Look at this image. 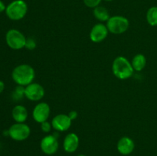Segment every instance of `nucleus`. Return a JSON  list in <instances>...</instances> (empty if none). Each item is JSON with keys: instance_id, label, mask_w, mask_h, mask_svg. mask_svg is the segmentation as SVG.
Here are the masks:
<instances>
[{"instance_id": "9", "label": "nucleus", "mask_w": 157, "mask_h": 156, "mask_svg": "<svg viewBox=\"0 0 157 156\" xmlns=\"http://www.w3.org/2000/svg\"><path fill=\"white\" fill-rule=\"evenodd\" d=\"M50 106L46 102H39L37 104L32 111V117L35 122L42 123L48 120L50 116Z\"/></svg>"}, {"instance_id": "13", "label": "nucleus", "mask_w": 157, "mask_h": 156, "mask_svg": "<svg viewBox=\"0 0 157 156\" xmlns=\"http://www.w3.org/2000/svg\"><path fill=\"white\" fill-rule=\"evenodd\" d=\"M79 146V137L75 133H69L65 136L63 142V148L66 152L73 153Z\"/></svg>"}, {"instance_id": "21", "label": "nucleus", "mask_w": 157, "mask_h": 156, "mask_svg": "<svg viewBox=\"0 0 157 156\" xmlns=\"http://www.w3.org/2000/svg\"><path fill=\"white\" fill-rule=\"evenodd\" d=\"M52 122L50 123V122H48V121H45V122L41 123V129L44 132H49L51 131V129H52Z\"/></svg>"}, {"instance_id": "8", "label": "nucleus", "mask_w": 157, "mask_h": 156, "mask_svg": "<svg viewBox=\"0 0 157 156\" xmlns=\"http://www.w3.org/2000/svg\"><path fill=\"white\" fill-rule=\"evenodd\" d=\"M40 147L43 153L48 155H52L57 152L59 147V143L54 135L46 136L41 139Z\"/></svg>"}, {"instance_id": "22", "label": "nucleus", "mask_w": 157, "mask_h": 156, "mask_svg": "<svg viewBox=\"0 0 157 156\" xmlns=\"http://www.w3.org/2000/svg\"><path fill=\"white\" fill-rule=\"evenodd\" d=\"M67 116H68L69 118H70V119L73 121L78 118V114L76 111H75V110H72V111H71L70 113H68V115H67Z\"/></svg>"}, {"instance_id": "3", "label": "nucleus", "mask_w": 157, "mask_h": 156, "mask_svg": "<svg viewBox=\"0 0 157 156\" xmlns=\"http://www.w3.org/2000/svg\"><path fill=\"white\" fill-rule=\"evenodd\" d=\"M28 12V6L24 0H15L6 7V15L13 21H18L24 18Z\"/></svg>"}, {"instance_id": "2", "label": "nucleus", "mask_w": 157, "mask_h": 156, "mask_svg": "<svg viewBox=\"0 0 157 156\" xmlns=\"http://www.w3.org/2000/svg\"><path fill=\"white\" fill-rule=\"evenodd\" d=\"M112 71L113 75L120 80H127L131 77L133 74L131 62L126 58L119 56L114 59L112 64Z\"/></svg>"}, {"instance_id": "6", "label": "nucleus", "mask_w": 157, "mask_h": 156, "mask_svg": "<svg viewBox=\"0 0 157 156\" xmlns=\"http://www.w3.org/2000/svg\"><path fill=\"white\" fill-rule=\"evenodd\" d=\"M31 133V129L28 125L25 122L23 123H16L13 124L9 128V135L13 140L15 141H24L29 137Z\"/></svg>"}, {"instance_id": "5", "label": "nucleus", "mask_w": 157, "mask_h": 156, "mask_svg": "<svg viewBox=\"0 0 157 156\" xmlns=\"http://www.w3.org/2000/svg\"><path fill=\"white\" fill-rule=\"evenodd\" d=\"M6 41L10 48L13 50H20L25 46L26 38L17 29H10L6 33Z\"/></svg>"}, {"instance_id": "17", "label": "nucleus", "mask_w": 157, "mask_h": 156, "mask_svg": "<svg viewBox=\"0 0 157 156\" xmlns=\"http://www.w3.org/2000/svg\"><path fill=\"white\" fill-rule=\"evenodd\" d=\"M147 21L151 26H157V6L150 8L147 12Z\"/></svg>"}, {"instance_id": "4", "label": "nucleus", "mask_w": 157, "mask_h": 156, "mask_svg": "<svg viewBox=\"0 0 157 156\" xmlns=\"http://www.w3.org/2000/svg\"><path fill=\"white\" fill-rule=\"evenodd\" d=\"M107 27L109 32L115 35L124 33L128 29L130 22L127 18L121 15H115L110 17L107 21Z\"/></svg>"}, {"instance_id": "11", "label": "nucleus", "mask_w": 157, "mask_h": 156, "mask_svg": "<svg viewBox=\"0 0 157 156\" xmlns=\"http://www.w3.org/2000/svg\"><path fill=\"white\" fill-rule=\"evenodd\" d=\"M72 120L66 114H58L52 119V125L54 129L58 132H64L69 129Z\"/></svg>"}, {"instance_id": "14", "label": "nucleus", "mask_w": 157, "mask_h": 156, "mask_svg": "<svg viewBox=\"0 0 157 156\" xmlns=\"http://www.w3.org/2000/svg\"><path fill=\"white\" fill-rule=\"evenodd\" d=\"M12 116L15 122L23 123L28 118V111L24 106L17 105L12 110Z\"/></svg>"}, {"instance_id": "26", "label": "nucleus", "mask_w": 157, "mask_h": 156, "mask_svg": "<svg viewBox=\"0 0 157 156\" xmlns=\"http://www.w3.org/2000/svg\"><path fill=\"white\" fill-rule=\"evenodd\" d=\"M104 1H107V2H110V1H112V0H104Z\"/></svg>"}, {"instance_id": "20", "label": "nucleus", "mask_w": 157, "mask_h": 156, "mask_svg": "<svg viewBox=\"0 0 157 156\" xmlns=\"http://www.w3.org/2000/svg\"><path fill=\"white\" fill-rule=\"evenodd\" d=\"M25 47L27 48L28 50H34L36 47V41H35V40L32 38H26Z\"/></svg>"}, {"instance_id": "23", "label": "nucleus", "mask_w": 157, "mask_h": 156, "mask_svg": "<svg viewBox=\"0 0 157 156\" xmlns=\"http://www.w3.org/2000/svg\"><path fill=\"white\" fill-rule=\"evenodd\" d=\"M6 6H5V4L1 1V0H0V13L4 12V11H6Z\"/></svg>"}, {"instance_id": "15", "label": "nucleus", "mask_w": 157, "mask_h": 156, "mask_svg": "<svg viewBox=\"0 0 157 156\" xmlns=\"http://www.w3.org/2000/svg\"><path fill=\"white\" fill-rule=\"evenodd\" d=\"M131 64L133 70L136 71H141L147 65V58L142 54H137L132 59Z\"/></svg>"}, {"instance_id": "1", "label": "nucleus", "mask_w": 157, "mask_h": 156, "mask_svg": "<svg viewBox=\"0 0 157 156\" xmlns=\"http://www.w3.org/2000/svg\"><path fill=\"white\" fill-rule=\"evenodd\" d=\"M35 76V72L33 67L29 64H20L15 67L12 73L13 80L18 86L26 87L33 83Z\"/></svg>"}, {"instance_id": "25", "label": "nucleus", "mask_w": 157, "mask_h": 156, "mask_svg": "<svg viewBox=\"0 0 157 156\" xmlns=\"http://www.w3.org/2000/svg\"><path fill=\"white\" fill-rule=\"evenodd\" d=\"M78 156H86V155H84V154H78Z\"/></svg>"}, {"instance_id": "7", "label": "nucleus", "mask_w": 157, "mask_h": 156, "mask_svg": "<svg viewBox=\"0 0 157 156\" xmlns=\"http://www.w3.org/2000/svg\"><path fill=\"white\" fill-rule=\"evenodd\" d=\"M44 96V87L38 83H32L25 87V96L29 100L39 101Z\"/></svg>"}, {"instance_id": "10", "label": "nucleus", "mask_w": 157, "mask_h": 156, "mask_svg": "<svg viewBox=\"0 0 157 156\" xmlns=\"http://www.w3.org/2000/svg\"><path fill=\"white\" fill-rule=\"evenodd\" d=\"M108 32L107 25L102 23H98L90 30V39L94 43H100L107 38Z\"/></svg>"}, {"instance_id": "24", "label": "nucleus", "mask_w": 157, "mask_h": 156, "mask_svg": "<svg viewBox=\"0 0 157 156\" xmlns=\"http://www.w3.org/2000/svg\"><path fill=\"white\" fill-rule=\"evenodd\" d=\"M4 89H5L4 83H3L2 81L0 80V93H1L3 90H4Z\"/></svg>"}, {"instance_id": "16", "label": "nucleus", "mask_w": 157, "mask_h": 156, "mask_svg": "<svg viewBox=\"0 0 157 156\" xmlns=\"http://www.w3.org/2000/svg\"><path fill=\"white\" fill-rule=\"evenodd\" d=\"M94 15L96 19L101 21V22L107 21L109 18H110L108 10L106 8L100 6L94 9Z\"/></svg>"}, {"instance_id": "18", "label": "nucleus", "mask_w": 157, "mask_h": 156, "mask_svg": "<svg viewBox=\"0 0 157 156\" xmlns=\"http://www.w3.org/2000/svg\"><path fill=\"white\" fill-rule=\"evenodd\" d=\"M14 96L15 99H20L22 98L23 96H25V88L22 86H18L15 88V92H14Z\"/></svg>"}, {"instance_id": "12", "label": "nucleus", "mask_w": 157, "mask_h": 156, "mask_svg": "<svg viewBox=\"0 0 157 156\" xmlns=\"http://www.w3.org/2000/svg\"><path fill=\"white\" fill-rule=\"evenodd\" d=\"M118 151L123 155H128L131 154L135 148L134 142L132 139L124 136L120 139L117 145Z\"/></svg>"}, {"instance_id": "19", "label": "nucleus", "mask_w": 157, "mask_h": 156, "mask_svg": "<svg viewBox=\"0 0 157 156\" xmlns=\"http://www.w3.org/2000/svg\"><path fill=\"white\" fill-rule=\"evenodd\" d=\"M84 5L88 8H96L99 6L102 0H83Z\"/></svg>"}]
</instances>
